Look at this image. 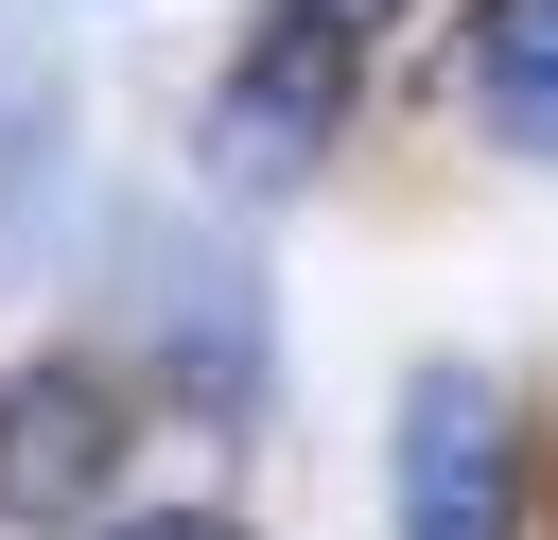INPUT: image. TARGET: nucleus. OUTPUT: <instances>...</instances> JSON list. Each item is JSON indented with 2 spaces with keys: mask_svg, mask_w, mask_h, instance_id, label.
Segmentation results:
<instances>
[{
  "mask_svg": "<svg viewBox=\"0 0 558 540\" xmlns=\"http://www.w3.org/2000/svg\"><path fill=\"white\" fill-rule=\"evenodd\" d=\"M366 35H401V0H279V17H262V52L227 70L209 139H227L244 174H296V157L331 139V105L366 87Z\"/></svg>",
  "mask_w": 558,
  "mask_h": 540,
  "instance_id": "obj_1",
  "label": "nucleus"
},
{
  "mask_svg": "<svg viewBox=\"0 0 558 540\" xmlns=\"http://www.w3.org/2000/svg\"><path fill=\"white\" fill-rule=\"evenodd\" d=\"M122 540H244V523H209V505H174V523H122Z\"/></svg>",
  "mask_w": 558,
  "mask_h": 540,
  "instance_id": "obj_5",
  "label": "nucleus"
},
{
  "mask_svg": "<svg viewBox=\"0 0 558 540\" xmlns=\"http://www.w3.org/2000/svg\"><path fill=\"white\" fill-rule=\"evenodd\" d=\"M471 122L506 157H558V0H488L471 17Z\"/></svg>",
  "mask_w": 558,
  "mask_h": 540,
  "instance_id": "obj_3",
  "label": "nucleus"
},
{
  "mask_svg": "<svg viewBox=\"0 0 558 540\" xmlns=\"http://www.w3.org/2000/svg\"><path fill=\"white\" fill-rule=\"evenodd\" d=\"M401 540H523V435L488 366L401 383Z\"/></svg>",
  "mask_w": 558,
  "mask_h": 540,
  "instance_id": "obj_2",
  "label": "nucleus"
},
{
  "mask_svg": "<svg viewBox=\"0 0 558 540\" xmlns=\"http://www.w3.org/2000/svg\"><path fill=\"white\" fill-rule=\"evenodd\" d=\"M87 453H105V383H70V366L0 383V505H70Z\"/></svg>",
  "mask_w": 558,
  "mask_h": 540,
  "instance_id": "obj_4",
  "label": "nucleus"
}]
</instances>
